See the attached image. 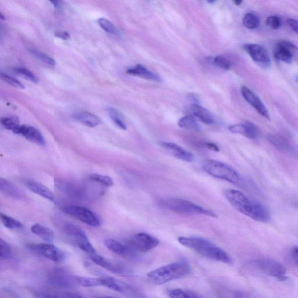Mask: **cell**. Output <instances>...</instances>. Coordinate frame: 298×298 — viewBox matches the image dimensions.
Here are the masks:
<instances>
[{
  "label": "cell",
  "instance_id": "obj_10",
  "mask_svg": "<svg viewBox=\"0 0 298 298\" xmlns=\"http://www.w3.org/2000/svg\"><path fill=\"white\" fill-rule=\"evenodd\" d=\"M159 243L157 238L144 233L134 235L129 242L131 249L139 252H147L156 248Z\"/></svg>",
  "mask_w": 298,
  "mask_h": 298
},
{
  "label": "cell",
  "instance_id": "obj_16",
  "mask_svg": "<svg viewBox=\"0 0 298 298\" xmlns=\"http://www.w3.org/2000/svg\"><path fill=\"white\" fill-rule=\"evenodd\" d=\"M296 50H297L296 46L291 41L281 40L278 42L274 48V56L278 60L290 64L293 60L292 51Z\"/></svg>",
  "mask_w": 298,
  "mask_h": 298
},
{
  "label": "cell",
  "instance_id": "obj_39",
  "mask_svg": "<svg viewBox=\"0 0 298 298\" xmlns=\"http://www.w3.org/2000/svg\"><path fill=\"white\" fill-rule=\"evenodd\" d=\"M15 71L17 74L22 76L23 78L30 81V82L35 83L38 82L37 77L28 69L25 68H18L15 69Z\"/></svg>",
  "mask_w": 298,
  "mask_h": 298
},
{
  "label": "cell",
  "instance_id": "obj_11",
  "mask_svg": "<svg viewBox=\"0 0 298 298\" xmlns=\"http://www.w3.org/2000/svg\"><path fill=\"white\" fill-rule=\"evenodd\" d=\"M102 286H106L113 291L133 297H142L141 293L138 289L125 283V282L116 279L113 277L100 278Z\"/></svg>",
  "mask_w": 298,
  "mask_h": 298
},
{
  "label": "cell",
  "instance_id": "obj_15",
  "mask_svg": "<svg viewBox=\"0 0 298 298\" xmlns=\"http://www.w3.org/2000/svg\"><path fill=\"white\" fill-rule=\"evenodd\" d=\"M91 258L95 264L112 273L122 275H127L131 273V270L124 265L108 260V259L98 254L92 255Z\"/></svg>",
  "mask_w": 298,
  "mask_h": 298
},
{
  "label": "cell",
  "instance_id": "obj_21",
  "mask_svg": "<svg viewBox=\"0 0 298 298\" xmlns=\"http://www.w3.org/2000/svg\"><path fill=\"white\" fill-rule=\"evenodd\" d=\"M126 73L132 76H137L146 80L155 81V82H160L161 80L160 76L150 71L145 66L141 64H138L134 67L127 69Z\"/></svg>",
  "mask_w": 298,
  "mask_h": 298
},
{
  "label": "cell",
  "instance_id": "obj_9",
  "mask_svg": "<svg viewBox=\"0 0 298 298\" xmlns=\"http://www.w3.org/2000/svg\"><path fill=\"white\" fill-rule=\"evenodd\" d=\"M27 247L33 252L40 255L50 261L56 263L63 262L66 254L63 250L51 243H29Z\"/></svg>",
  "mask_w": 298,
  "mask_h": 298
},
{
  "label": "cell",
  "instance_id": "obj_41",
  "mask_svg": "<svg viewBox=\"0 0 298 298\" xmlns=\"http://www.w3.org/2000/svg\"><path fill=\"white\" fill-rule=\"evenodd\" d=\"M0 77H1V79L3 81H5V82L11 85V86L18 89H21V90H24L25 88L24 84H23L20 81L13 78L12 76L6 74V73H2L0 74Z\"/></svg>",
  "mask_w": 298,
  "mask_h": 298
},
{
  "label": "cell",
  "instance_id": "obj_42",
  "mask_svg": "<svg viewBox=\"0 0 298 298\" xmlns=\"http://www.w3.org/2000/svg\"><path fill=\"white\" fill-rule=\"evenodd\" d=\"M98 24L106 32L113 34L117 33V30L116 29L115 26L107 19L100 18L98 20Z\"/></svg>",
  "mask_w": 298,
  "mask_h": 298
},
{
  "label": "cell",
  "instance_id": "obj_7",
  "mask_svg": "<svg viewBox=\"0 0 298 298\" xmlns=\"http://www.w3.org/2000/svg\"><path fill=\"white\" fill-rule=\"evenodd\" d=\"M63 229L66 234L74 240L81 250L90 254L91 256L97 254L94 246L92 245L87 235L82 228L72 223H66Z\"/></svg>",
  "mask_w": 298,
  "mask_h": 298
},
{
  "label": "cell",
  "instance_id": "obj_49",
  "mask_svg": "<svg viewBox=\"0 0 298 298\" xmlns=\"http://www.w3.org/2000/svg\"><path fill=\"white\" fill-rule=\"evenodd\" d=\"M53 5L56 7H59L60 6L61 0H49Z\"/></svg>",
  "mask_w": 298,
  "mask_h": 298
},
{
  "label": "cell",
  "instance_id": "obj_26",
  "mask_svg": "<svg viewBox=\"0 0 298 298\" xmlns=\"http://www.w3.org/2000/svg\"><path fill=\"white\" fill-rule=\"evenodd\" d=\"M74 118L84 125L91 127L98 126L102 123L101 119L94 114L88 111H82L76 113Z\"/></svg>",
  "mask_w": 298,
  "mask_h": 298
},
{
  "label": "cell",
  "instance_id": "obj_2",
  "mask_svg": "<svg viewBox=\"0 0 298 298\" xmlns=\"http://www.w3.org/2000/svg\"><path fill=\"white\" fill-rule=\"evenodd\" d=\"M178 241L182 245L194 250L203 257L216 262L231 264L232 259L224 251L208 239L196 237H181Z\"/></svg>",
  "mask_w": 298,
  "mask_h": 298
},
{
  "label": "cell",
  "instance_id": "obj_40",
  "mask_svg": "<svg viewBox=\"0 0 298 298\" xmlns=\"http://www.w3.org/2000/svg\"><path fill=\"white\" fill-rule=\"evenodd\" d=\"M269 141L279 149L285 150L288 148L287 142L283 138L278 135H270L268 138Z\"/></svg>",
  "mask_w": 298,
  "mask_h": 298
},
{
  "label": "cell",
  "instance_id": "obj_44",
  "mask_svg": "<svg viewBox=\"0 0 298 298\" xmlns=\"http://www.w3.org/2000/svg\"><path fill=\"white\" fill-rule=\"evenodd\" d=\"M54 36L64 40H68L70 38L69 34L65 31H56L54 32Z\"/></svg>",
  "mask_w": 298,
  "mask_h": 298
},
{
  "label": "cell",
  "instance_id": "obj_32",
  "mask_svg": "<svg viewBox=\"0 0 298 298\" xmlns=\"http://www.w3.org/2000/svg\"><path fill=\"white\" fill-rule=\"evenodd\" d=\"M167 295L173 298L198 297L199 296L196 293L185 290L177 288L169 289L167 291Z\"/></svg>",
  "mask_w": 298,
  "mask_h": 298
},
{
  "label": "cell",
  "instance_id": "obj_8",
  "mask_svg": "<svg viewBox=\"0 0 298 298\" xmlns=\"http://www.w3.org/2000/svg\"><path fill=\"white\" fill-rule=\"evenodd\" d=\"M61 210L88 226L99 227L101 225L98 216L90 209L74 205H66L61 208Z\"/></svg>",
  "mask_w": 298,
  "mask_h": 298
},
{
  "label": "cell",
  "instance_id": "obj_50",
  "mask_svg": "<svg viewBox=\"0 0 298 298\" xmlns=\"http://www.w3.org/2000/svg\"><path fill=\"white\" fill-rule=\"evenodd\" d=\"M233 2L235 5L239 6L241 5L243 0H233Z\"/></svg>",
  "mask_w": 298,
  "mask_h": 298
},
{
  "label": "cell",
  "instance_id": "obj_37",
  "mask_svg": "<svg viewBox=\"0 0 298 298\" xmlns=\"http://www.w3.org/2000/svg\"><path fill=\"white\" fill-rule=\"evenodd\" d=\"M90 179L92 181L106 186L107 187H111L114 184L113 180L111 178L107 176L101 175V174H92L90 176Z\"/></svg>",
  "mask_w": 298,
  "mask_h": 298
},
{
  "label": "cell",
  "instance_id": "obj_12",
  "mask_svg": "<svg viewBox=\"0 0 298 298\" xmlns=\"http://www.w3.org/2000/svg\"><path fill=\"white\" fill-rule=\"evenodd\" d=\"M48 283L53 287L61 289H71L77 284L75 276L68 274L62 270L53 271L48 278Z\"/></svg>",
  "mask_w": 298,
  "mask_h": 298
},
{
  "label": "cell",
  "instance_id": "obj_24",
  "mask_svg": "<svg viewBox=\"0 0 298 298\" xmlns=\"http://www.w3.org/2000/svg\"><path fill=\"white\" fill-rule=\"evenodd\" d=\"M191 111L195 117L205 124L211 125L215 122V118L211 112L199 104L193 103L191 106Z\"/></svg>",
  "mask_w": 298,
  "mask_h": 298
},
{
  "label": "cell",
  "instance_id": "obj_4",
  "mask_svg": "<svg viewBox=\"0 0 298 298\" xmlns=\"http://www.w3.org/2000/svg\"><path fill=\"white\" fill-rule=\"evenodd\" d=\"M158 205L162 208L177 214L201 215L218 218V216L214 211L187 200L179 198L164 199L158 201Z\"/></svg>",
  "mask_w": 298,
  "mask_h": 298
},
{
  "label": "cell",
  "instance_id": "obj_51",
  "mask_svg": "<svg viewBox=\"0 0 298 298\" xmlns=\"http://www.w3.org/2000/svg\"><path fill=\"white\" fill-rule=\"evenodd\" d=\"M207 2L208 3H214L216 0H206Z\"/></svg>",
  "mask_w": 298,
  "mask_h": 298
},
{
  "label": "cell",
  "instance_id": "obj_22",
  "mask_svg": "<svg viewBox=\"0 0 298 298\" xmlns=\"http://www.w3.org/2000/svg\"><path fill=\"white\" fill-rule=\"evenodd\" d=\"M25 185L30 191L35 194L44 197L45 199L51 201V202H55V196H54L53 192L46 187L45 185L38 183L37 182L29 180L25 181Z\"/></svg>",
  "mask_w": 298,
  "mask_h": 298
},
{
  "label": "cell",
  "instance_id": "obj_45",
  "mask_svg": "<svg viewBox=\"0 0 298 298\" xmlns=\"http://www.w3.org/2000/svg\"><path fill=\"white\" fill-rule=\"evenodd\" d=\"M286 22L289 26L291 27V29L298 34V21L296 19L290 18L287 19Z\"/></svg>",
  "mask_w": 298,
  "mask_h": 298
},
{
  "label": "cell",
  "instance_id": "obj_48",
  "mask_svg": "<svg viewBox=\"0 0 298 298\" xmlns=\"http://www.w3.org/2000/svg\"><path fill=\"white\" fill-rule=\"evenodd\" d=\"M189 99H191V100H192V101L195 104H198V99H197V96H195V95L192 94V95H189Z\"/></svg>",
  "mask_w": 298,
  "mask_h": 298
},
{
  "label": "cell",
  "instance_id": "obj_35",
  "mask_svg": "<svg viewBox=\"0 0 298 298\" xmlns=\"http://www.w3.org/2000/svg\"><path fill=\"white\" fill-rule=\"evenodd\" d=\"M108 114L115 124L118 126L119 129L123 130H126L127 129L126 125L120 115L118 111L115 109L114 108L110 107L108 109Z\"/></svg>",
  "mask_w": 298,
  "mask_h": 298
},
{
  "label": "cell",
  "instance_id": "obj_31",
  "mask_svg": "<svg viewBox=\"0 0 298 298\" xmlns=\"http://www.w3.org/2000/svg\"><path fill=\"white\" fill-rule=\"evenodd\" d=\"M243 24L247 29H257L260 25V20L257 15L253 13H247L243 19Z\"/></svg>",
  "mask_w": 298,
  "mask_h": 298
},
{
  "label": "cell",
  "instance_id": "obj_23",
  "mask_svg": "<svg viewBox=\"0 0 298 298\" xmlns=\"http://www.w3.org/2000/svg\"><path fill=\"white\" fill-rule=\"evenodd\" d=\"M0 191L4 195L14 200H21L24 196L16 185L3 178L0 179Z\"/></svg>",
  "mask_w": 298,
  "mask_h": 298
},
{
  "label": "cell",
  "instance_id": "obj_46",
  "mask_svg": "<svg viewBox=\"0 0 298 298\" xmlns=\"http://www.w3.org/2000/svg\"><path fill=\"white\" fill-rule=\"evenodd\" d=\"M292 256L294 262H295L296 265L298 266V246H296L293 249L292 251Z\"/></svg>",
  "mask_w": 298,
  "mask_h": 298
},
{
  "label": "cell",
  "instance_id": "obj_36",
  "mask_svg": "<svg viewBox=\"0 0 298 298\" xmlns=\"http://www.w3.org/2000/svg\"><path fill=\"white\" fill-rule=\"evenodd\" d=\"M29 52L32 56L36 57L37 59L42 62L46 65L50 66V67H54L55 65V61L52 59L51 57H50L44 53L38 51L36 50H30Z\"/></svg>",
  "mask_w": 298,
  "mask_h": 298
},
{
  "label": "cell",
  "instance_id": "obj_17",
  "mask_svg": "<svg viewBox=\"0 0 298 298\" xmlns=\"http://www.w3.org/2000/svg\"><path fill=\"white\" fill-rule=\"evenodd\" d=\"M57 187L65 194L75 198L84 199L88 197L86 189L78 184L65 181H57Z\"/></svg>",
  "mask_w": 298,
  "mask_h": 298
},
{
  "label": "cell",
  "instance_id": "obj_47",
  "mask_svg": "<svg viewBox=\"0 0 298 298\" xmlns=\"http://www.w3.org/2000/svg\"><path fill=\"white\" fill-rule=\"evenodd\" d=\"M205 146L207 148L210 149L212 150L215 151V152H219L220 149L219 147L217 146L215 143L211 142H206L205 143Z\"/></svg>",
  "mask_w": 298,
  "mask_h": 298
},
{
  "label": "cell",
  "instance_id": "obj_43",
  "mask_svg": "<svg viewBox=\"0 0 298 298\" xmlns=\"http://www.w3.org/2000/svg\"><path fill=\"white\" fill-rule=\"evenodd\" d=\"M266 24L270 28L278 29L280 28L282 23L281 19L279 17L276 16V15H272V16H270L267 18Z\"/></svg>",
  "mask_w": 298,
  "mask_h": 298
},
{
  "label": "cell",
  "instance_id": "obj_5",
  "mask_svg": "<svg viewBox=\"0 0 298 298\" xmlns=\"http://www.w3.org/2000/svg\"><path fill=\"white\" fill-rule=\"evenodd\" d=\"M203 168L209 175L229 183L238 184L241 181V177L235 170L223 162L214 160L205 161Z\"/></svg>",
  "mask_w": 298,
  "mask_h": 298
},
{
  "label": "cell",
  "instance_id": "obj_19",
  "mask_svg": "<svg viewBox=\"0 0 298 298\" xmlns=\"http://www.w3.org/2000/svg\"><path fill=\"white\" fill-rule=\"evenodd\" d=\"M161 145L162 148L167 150L173 157L177 158V159L187 162H192L194 160V156L191 152L176 143L164 142L162 143Z\"/></svg>",
  "mask_w": 298,
  "mask_h": 298
},
{
  "label": "cell",
  "instance_id": "obj_6",
  "mask_svg": "<svg viewBox=\"0 0 298 298\" xmlns=\"http://www.w3.org/2000/svg\"><path fill=\"white\" fill-rule=\"evenodd\" d=\"M249 266L254 272L268 276L282 278L286 274L284 265L273 259H257L251 262Z\"/></svg>",
  "mask_w": 298,
  "mask_h": 298
},
{
  "label": "cell",
  "instance_id": "obj_33",
  "mask_svg": "<svg viewBox=\"0 0 298 298\" xmlns=\"http://www.w3.org/2000/svg\"><path fill=\"white\" fill-rule=\"evenodd\" d=\"M1 123L5 129L12 131L13 133L21 125L19 124L20 121H19V118L15 116L10 117H3L1 119Z\"/></svg>",
  "mask_w": 298,
  "mask_h": 298
},
{
  "label": "cell",
  "instance_id": "obj_18",
  "mask_svg": "<svg viewBox=\"0 0 298 298\" xmlns=\"http://www.w3.org/2000/svg\"><path fill=\"white\" fill-rule=\"evenodd\" d=\"M21 135L28 141L41 146H46V142L40 132L35 127L26 125H22L14 133Z\"/></svg>",
  "mask_w": 298,
  "mask_h": 298
},
{
  "label": "cell",
  "instance_id": "obj_25",
  "mask_svg": "<svg viewBox=\"0 0 298 298\" xmlns=\"http://www.w3.org/2000/svg\"><path fill=\"white\" fill-rule=\"evenodd\" d=\"M104 245L112 252L119 255V256H129L133 252V250L131 249L129 246L123 245L122 243L113 239H106L104 242Z\"/></svg>",
  "mask_w": 298,
  "mask_h": 298
},
{
  "label": "cell",
  "instance_id": "obj_28",
  "mask_svg": "<svg viewBox=\"0 0 298 298\" xmlns=\"http://www.w3.org/2000/svg\"><path fill=\"white\" fill-rule=\"evenodd\" d=\"M179 126L182 129L196 131L201 130V126L194 117L192 116H185L182 117L179 121Z\"/></svg>",
  "mask_w": 298,
  "mask_h": 298
},
{
  "label": "cell",
  "instance_id": "obj_27",
  "mask_svg": "<svg viewBox=\"0 0 298 298\" xmlns=\"http://www.w3.org/2000/svg\"><path fill=\"white\" fill-rule=\"evenodd\" d=\"M31 231L46 242L52 243L54 241V232L39 224H34L31 227Z\"/></svg>",
  "mask_w": 298,
  "mask_h": 298
},
{
  "label": "cell",
  "instance_id": "obj_29",
  "mask_svg": "<svg viewBox=\"0 0 298 298\" xmlns=\"http://www.w3.org/2000/svg\"><path fill=\"white\" fill-rule=\"evenodd\" d=\"M77 284L84 287L102 286L101 279L88 277L75 276Z\"/></svg>",
  "mask_w": 298,
  "mask_h": 298
},
{
  "label": "cell",
  "instance_id": "obj_14",
  "mask_svg": "<svg viewBox=\"0 0 298 298\" xmlns=\"http://www.w3.org/2000/svg\"><path fill=\"white\" fill-rule=\"evenodd\" d=\"M241 94L243 98L259 114L266 119H270L268 108L255 93L247 87L243 86L241 88Z\"/></svg>",
  "mask_w": 298,
  "mask_h": 298
},
{
  "label": "cell",
  "instance_id": "obj_34",
  "mask_svg": "<svg viewBox=\"0 0 298 298\" xmlns=\"http://www.w3.org/2000/svg\"><path fill=\"white\" fill-rule=\"evenodd\" d=\"M210 62L212 65L224 71L229 70L231 67V62L223 56H217L211 59Z\"/></svg>",
  "mask_w": 298,
  "mask_h": 298
},
{
  "label": "cell",
  "instance_id": "obj_3",
  "mask_svg": "<svg viewBox=\"0 0 298 298\" xmlns=\"http://www.w3.org/2000/svg\"><path fill=\"white\" fill-rule=\"evenodd\" d=\"M192 270L187 261H180L162 266L150 272L147 277L153 283L162 285L189 276Z\"/></svg>",
  "mask_w": 298,
  "mask_h": 298
},
{
  "label": "cell",
  "instance_id": "obj_13",
  "mask_svg": "<svg viewBox=\"0 0 298 298\" xmlns=\"http://www.w3.org/2000/svg\"><path fill=\"white\" fill-rule=\"evenodd\" d=\"M255 63L263 67H268L271 64L270 57L267 50L263 46L257 44H247L243 46Z\"/></svg>",
  "mask_w": 298,
  "mask_h": 298
},
{
  "label": "cell",
  "instance_id": "obj_38",
  "mask_svg": "<svg viewBox=\"0 0 298 298\" xmlns=\"http://www.w3.org/2000/svg\"><path fill=\"white\" fill-rule=\"evenodd\" d=\"M12 257V249L10 245L5 240L0 239V258L7 260Z\"/></svg>",
  "mask_w": 298,
  "mask_h": 298
},
{
  "label": "cell",
  "instance_id": "obj_20",
  "mask_svg": "<svg viewBox=\"0 0 298 298\" xmlns=\"http://www.w3.org/2000/svg\"><path fill=\"white\" fill-rule=\"evenodd\" d=\"M229 130L231 133L242 135L250 139H256L259 136L258 127L250 122L231 125L229 127Z\"/></svg>",
  "mask_w": 298,
  "mask_h": 298
},
{
  "label": "cell",
  "instance_id": "obj_1",
  "mask_svg": "<svg viewBox=\"0 0 298 298\" xmlns=\"http://www.w3.org/2000/svg\"><path fill=\"white\" fill-rule=\"evenodd\" d=\"M228 202L236 210L257 222L265 223L270 219V212L264 205L251 200L244 193L235 189H227L224 192Z\"/></svg>",
  "mask_w": 298,
  "mask_h": 298
},
{
  "label": "cell",
  "instance_id": "obj_30",
  "mask_svg": "<svg viewBox=\"0 0 298 298\" xmlns=\"http://www.w3.org/2000/svg\"><path fill=\"white\" fill-rule=\"evenodd\" d=\"M0 219H1L3 226L7 228L8 229H17V228H20L23 226L22 224L18 220L5 214H1Z\"/></svg>",
  "mask_w": 298,
  "mask_h": 298
}]
</instances>
